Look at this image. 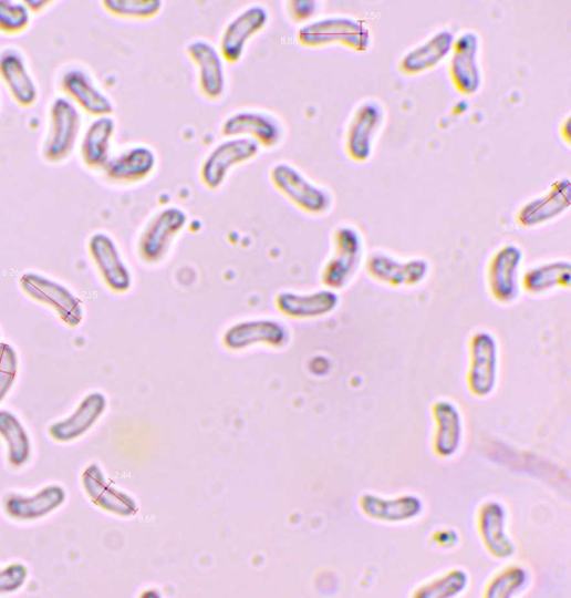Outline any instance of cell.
<instances>
[{
  "label": "cell",
  "instance_id": "1",
  "mask_svg": "<svg viewBox=\"0 0 571 598\" xmlns=\"http://www.w3.org/2000/svg\"><path fill=\"white\" fill-rule=\"evenodd\" d=\"M298 38L302 45L311 49L342 44L356 52H366L372 42L367 24L351 17H331L308 23Z\"/></svg>",
  "mask_w": 571,
  "mask_h": 598
},
{
  "label": "cell",
  "instance_id": "2",
  "mask_svg": "<svg viewBox=\"0 0 571 598\" xmlns=\"http://www.w3.org/2000/svg\"><path fill=\"white\" fill-rule=\"evenodd\" d=\"M334 250L326 261L322 280L326 288L339 291L356 277L365 260V241L361 231L351 225L339 227L333 237Z\"/></svg>",
  "mask_w": 571,
  "mask_h": 598
},
{
  "label": "cell",
  "instance_id": "3",
  "mask_svg": "<svg viewBox=\"0 0 571 598\" xmlns=\"http://www.w3.org/2000/svg\"><path fill=\"white\" fill-rule=\"evenodd\" d=\"M271 182L281 195L305 213L323 215L333 207L331 192L310 181L292 165H276L271 171Z\"/></svg>",
  "mask_w": 571,
  "mask_h": 598
},
{
  "label": "cell",
  "instance_id": "4",
  "mask_svg": "<svg viewBox=\"0 0 571 598\" xmlns=\"http://www.w3.org/2000/svg\"><path fill=\"white\" fill-rule=\"evenodd\" d=\"M525 252L516 244H506L490 259L487 270L488 289L501 306L516 303L521 295Z\"/></svg>",
  "mask_w": 571,
  "mask_h": 598
},
{
  "label": "cell",
  "instance_id": "5",
  "mask_svg": "<svg viewBox=\"0 0 571 598\" xmlns=\"http://www.w3.org/2000/svg\"><path fill=\"white\" fill-rule=\"evenodd\" d=\"M365 267L374 281L390 287H417L432 272V264L424 257L402 259L386 251L372 252L365 261Z\"/></svg>",
  "mask_w": 571,
  "mask_h": 598
},
{
  "label": "cell",
  "instance_id": "6",
  "mask_svg": "<svg viewBox=\"0 0 571 598\" xmlns=\"http://www.w3.org/2000/svg\"><path fill=\"white\" fill-rule=\"evenodd\" d=\"M500 367V347L496 336L487 330L477 331L470 340L468 384L479 398H487L497 388Z\"/></svg>",
  "mask_w": 571,
  "mask_h": 598
},
{
  "label": "cell",
  "instance_id": "7",
  "mask_svg": "<svg viewBox=\"0 0 571 598\" xmlns=\"http://www.w3.org/2000/svg\"><path fill=\"white\" fill-rule=\"evenodd\" d=\"M259 150V143L246 136L230 137L218 144L201 166L204 185L210 190L220 188L230 171L257 157Z\"/></svg>",
  "mask_w": 571,
  "mask_h": 598
},
{
  "label": "cell",
  "instance_id": "8",
  "mask_svg": "<svg viewBox=\"0 0 571 598\" xmlns=\"http://www.w3.org/2000/svg\"><path fill=\"white\" fill-rule=\"evenodd\" d=\"M385 116V109L378 101L367 100L357 106L349 124L345 142L352 161L363 164L372 158Z\"/></svg>",
  "mask_w": 571,
  "mask_h": 598
},
{
  "label": "cell",
  "instance_id": "9",
  "mask_svg": "<svg viewBox=\"0 0 571 598\" xmlns=\"http://www.w3.org/2000/svg\"><path fill=\"white\" fill-rule=\"evenodd\" d=\"M21 285L35 301L51 307L70 327L83 320V306L77 296L64 285L35 272H27Z\"/></svg>",
  "mask_w": 571,
  "mask_h": 598
},
{
  "label": "cell",
  "instance_id": "10",
  "mask_svg": "<svg viewBox=\"0 0 571 598\" xmlns=\"http://www.w3.org/2000/svg\"><path fill=\"white\" fill-rule=\"evenodd\" d=\"M50 121L44 157L51 163H60L69 157L75 146L81 115L70 100L58 97L51 105Z\"/></svg>",
  "mask_w": 571,
  "mask_h": 598
},
{
  "label": "cell",
  "instance_id": "11",
  "mask_svg": "<svg viewBox=\"0 0 571 598\" xmlns=\"http://www.w3.org/2000/svg\"><path fill=\"white\" fill-rule=\"evenodd\" d=\"M187 224L188 216L183 209L169 207L162 210L141 235L138 241L141 257L150 264L160 262Z\"/></svg>",
  "mask_w": 571,
  "mask_h": 598
},
{
  "label": "cell",
  "instance_id": "12",
  "mask_svg": "<svg viewBox=\"0 0 571 598\" xmlns=\"http://www.w3.org/2000/svg\"><path fill=\"white\" fill-rule=\"evenodd\" d=\"M480 53L481 38L477 32L467 31L456 38L450 55V76L464 95L476 94L484 83Z\"/></svg>",
  "mask_w": 571,
  "mask_h": 598
},
{
  "label": "cell",
  "instance_id": "13",
  "mask_svg": "<svg viewBox=\"0 0 571 598\" xmlns=\"http://www.w3.org/2000/svg\"><path fill=\"white\" fill-rule=\"evenodd\" d=\"M340 305L339 292L330 288L309 292L282 291L276 297L279 312L295 320L326 318L334 313Z\"/></svg>",
  "mask_w": 571,
  "mask_h": 598
},
{
  "label": "cell",
  "instance_id": "14",
  "mask_svg": "<svg viewBox=\"0 0 571 598\" xmlns=\"http://www.w3.org/2000/svg\"><path fill=\"white\" fill-rule=\"evenodd\" d=\"M571 205V184L559 179L549 190L526 203L517 213V224L522 228H537L563 215Z\"/></svg>",
  "mask_w": 571,
  "mask_h": 598
},
{
  "label": "cell",
  "instance_id": "15",
  "mask_svg": "<svg viewBox=\"0 0 571 598\" xmlns=\"http://www.w3.org/2000/svg\"><path fill=\"white\" fill-rule=\"evenodd\" d=\"M91 256L105 283L115 292H125L133 283L132 272L114 239L105 233L94 234L89 241Z\"/></svg>",
  "mask_w": 571,
  "mask_h": 598
},
{
  "label": "cell",
  "instance_id": "16",
  "mask_svg": "<svg viewBox=\"0 0 571 598\" xmlns=\"http://www.w3.org/2000/svg\"><path fill=\"white\" fill-rule=\"evenodd\" d=\"M269 21L263 7H251L237 16L225 29L220 40V54L229 63L238 62L251 38L262 31Z\"/></svg>",
  "mask_w": 571,
  "mask_h": 598
},
{
  "label": "cell",
  "instance_id": "17",
  "mask_svg": "<svg viewBox=\"0 0 571 598\" xmlns=\"http://www.w3.org/2000/svg\"><path fill=\"white\" fill-rule=\"evenodd\" d=\"M288 328L273 319H250L230 326L224 334L226 347L240 350L259 343L280 347L289 340Z\"/></svg>",
  "mask_w": 571,
  "mask_h": 598
},
{
  "label": "cell",
  "instance_id": "18",
  "mask_svg": "<svg viewBox=\"0 0 571 598\" xmlns=\"http://www.w3.org/2000/svg\"><path fill=\"white\" fill-rule=\"evenodd\" d=\"M225 136L250 137L266 147L276 146L282 137V126L272 115L258 111H240L230 115L221 126Z\"/></svg>",
  "mask_w": 571,
  "mask_h": 598
},
{
  "label": "cell",
  "instance_id": "19",
  "mask_svg": "<svg viewBox=\"0 0 571 598\" xmlns=\"http://www.w3.org/2000/svg\"><path fill=\"white\" fill-rule=\"evenodd\" d=\"M455 41V33L448 29L436 32L403 55L399 71L413 76L435 69L451 55Z\"/></svg>",
  "mask_w": 571,
  "mask_h": 598
},
{
  "label": "cell",
  "instance_id": "20",
  "mask_svg": "<svg viewBox=\"0 0 571 598\" xmlns=\"http://www.w3.org/2000/svg\"><path fill=\"white\" fill-rule=\"evenodd\" d=\"M157 156L147 145H135L110 158L103 171L115 183L134 184L148 178L156 169Z\"/></svg>",
  "mask_w": 571,
  "mask_h": 598
},
{
  "label": "cell",
  "instance_id": "21",
  "mask_svg": "<svg viewBox=\"0 0 571 598\" xmlns=\"http://www.w3.org/2000/svg\"><path fill=\"white\" fill-rule=\"evenodd\" d=\"M187 52L198 66L203 93L211 100L221 97L226 90V72L219 51L211 43L198 40L188 45Z\"/></svg>",
  "mask_w": 571,
  "mask_h": 598
},
{
  "label": "cell",
  "instance_id": "22",
  "mask_svg": "<svg viewBox=\"0 0 571 598\" xmlns=\"http://www.w3.org/2000/svg\"><path fill=\"white\" fill-rule=\"evenodd\" d=\"M0 76H2L12 96L20 105L27 107L38 101L37 83L30 74L20 51L6 49L0 52Z\"/></svg>",
  "mask_w": 571,
  "mask_h": 598
},
{
  "label": "cell",
  "instance_id": "23",
  "mask_svg": "<svg viewBox=\"0 0 571 598\" xmlns=\"http://www.w3.org/2000/svg\"><path fill=\"white\" fill-rule=\"evenodd\" d=\"M106 408L105 396L98 392L86 395L66 419L52 424L50 435L59 442H71L85 434Z\"/></svg>",
  "mask_w": 571,
  "mask_h": 598
},
{
  "label": "cell",
  "instance_id": "24",
  "mask_svg": "<svg viewBox=\"0 0 571 598\" xmlns=\"http://www.w3.org/2000/svg\"><path fill=\"white\" fill-rule=\"evenodd\" d=\"M63 90L89 114L96 117L113 112L112 101L96 86L92 78L82 70L68 71L62 80Z\"/></svg>",
  "mask_w": 571,
  "mask_h": 598
},
{
  "label": "cell",
  "instance_id": "25",
  "mask_svg": "<svg viewBox=\"0 0 571 598\" xmlns=\"http://www.w3.org/2000/svg\"><path fill=\"white\" fill-rule=\"evenodd\" d=\"M571 282V264L557 259L537 264L522 272L521 286L533 296L552 292L559 288H569Z\"/></svg>",
  "mask_w": 571,
  "mask_h": 598
},
{
  "label": "cell",
  "instance_id": "26",
  "mask_svg": "<svg viewBox=\"0 0 571 598\" xmlns=\"http://www.w3.org/2000/svg\"><path fill=\"white\" fill-rule=\"evenodd\" d=\"M65 498V491L61 486L52 485L31 497L11 496L6 508L13 518L35 520L56 511L64 504Z\"/></svg>",
  "mask_w": 571,
  "mask_h": 598
},
{
  "label": "cell",
  "instance_id": "27",
  "mask_svg": "<svg viewBox=\"0 0 571 598\" xmlns=\"http://www.w3.org/2000/svg\"><path fill=\"white\" fill-rule=\"evenodd\" d=\"M437 423L436 451L451 457L459 451L464 433V420L459 408L450 401H439L434 406Z\"/></svg>",
  "mask_w": 571,
  "mask_h": 598
},
{
  "label": "cell",
  "instance_id": "28",
  "mask_svg": "<svg viewBox=\"0 0 571 598\" xmlns=\"http://www.w3.org/2000/svg\"><path fill=\"white\" fill-rule=\"evenodd\" d=\"M115 121L110 116L96 117L87 127L81 146L83 162L91 168H104L110 161Z\"/></svg>",
  "mask_w": 571,
  "mask_h": 598
},
{
  "label": "cell",
  "instance_id": "29",
  "mask_svg": "<svg viewBox=\"0 0 571 598\" xmlns=\"http://www.w3.org/2000/svg\"><path fill=\"white\" fill-rule=\"evenodd\" d=\"M363 512L377 520L399 523L412 519L422 512V502L414 496L384 499L374 495L362 498Z\"/></svg>",
  "mask_w": 571,
  "mask_h": 598
},
{
  "label": "cell",
  "instance_id": "30",
  "mask_svg": "<svg viewBox=\"0 0 571 598\" xmlns=\"http://www.w3.org/2000/svg\"><path fill=\"white\" fill-rule=\"evenodd\" d=\"M506 513L499 504L487 505L480 517L482 538L489 550L499 558H508L515 546L506 533Z\"/></svg>",
  "mask_w": 571,
  "mask_h": 598
},
{
  "label": "cell",
  "instance_id": "31",
  "mask_svg": "<svg viewBox=\"0 0 571 598\" xmlns=\"http://www.w3.org/2000/svg\"><path fill=\"white\" fill-rule=\"evenodd\" d=\"M0 435L9 447V460L15 467L25 465L31 457V439L19 417L10 411H0Z\"/></svg>",
  "mask_w": 571,
  "mask_h": 598
},
{
  "label": "cell",
  "instance_id": "32",
  "mask_svg": "<svg viewBox=\"0 0 571 598\" xmlns=\"http://www.w3.org/2000/svg\"><path fill=\"white\" fill-rule=\"evenodd\" d=\"M102 4L111 16L133 20H150L163 10L160 0H105Z\"/></svg>",
  "mask_w": 571,
  "mask_h": 598
},
{
  "label": "cell",
  "instance_id": "33",
  "mask_svg": "<svg viewBox=\"0 0 571 598\" xmlns=\"http://www.w3.org/2000/svg\"><path fill=\"white\" fill-rule=\"evenodd\" d=\"M31 23V12L22 2L0 0V32L19 34L25 31Z\"/></svg>",
  "mask_w": 571,
  "mask_h": 598
},
{
  "label": "cell",
  "instance_id": "34",
  "mask_svg": "<svg viewBox=\"0 0 571 598\" xmlns=\"http://www.w3.org/2000/svg\"><path fill=\"white\" fill-rule=\"evenodd\" d=\"M19 358L15 349L0 343V402L10 393L18 374Z\"/></svg>",
  "mask_w": 571,
  "mask_h": 598
},
{
  "label": "cell",
  "instance_id": "35",
  "mask_svg": "<svg viewBox=\"0 0 571 598\" xmlns=\"http://www.w3.org/2000/svg\"><path fill=\"white\" fill-rule=\"evenodd\" d=\"M468 582L466 573L457 570L438 581L428 585L418 594L419 597H454L461 592Z\"/></svg>",
  "mask_w": 571,
  "mask_h": 598
},
{
  "label": "cell",
  "instance_id": "36",
  "mask_svg": "<svg viewBox=\"0 0 571 598\" xmlns=\"http://www.w3.org/2000/svg\"><path fill=\"white\" fill-rule=\"evenodd\" d=\"M527 574L521 568H511L499 575L490 585L488 597H510L525 586Z\"/></svg>",
  "mask_w": 571,
  "mask_h": 598
},
{
  "label": "cell",
  "instance_id": "37",
  "mask_svg": "<svg viewBox=\"0 0 571 598\" xmlns=\"http://www.w3.org/2000/svg\"><path fill=\"white\" fill-rule=\"evenodd\" d=\"M28 568L22 564H12L0 570V592L20 589L28 579Z\"/></svg>",
  "mask_w": 571,
  "mask_h": 598
},
{
  "label": "cell",
  "instance_id": "38",
  "mask_svg": "<svg viewBox=\"0 0 571 598\" xmlns=\"http://www.w3.org/2000/svg\"><path fill=\"white\" fill-rule=\"evenodd\" d=\"M290 16L297 23L311 20L319 11V3L313 0H295L289 3Z\"/></svg>",
  "mask_w": 571,
  "mask_h": 598
},
{
  "label": "cell",
  "instance_id": "39",
  "mask_svg": "<svg viewBox=\"0 0 571 598\" xmlns=\"http://www.w3.org/2000/svg\"><path fill=\"white\" fill-rule=\"evenodd\" d=\"M50 2H25V6L30 10V12L40 13L42 12Z\"/></svg>",
  "mask_w": 571,
  "mask_h": 598
}]
</instances>
